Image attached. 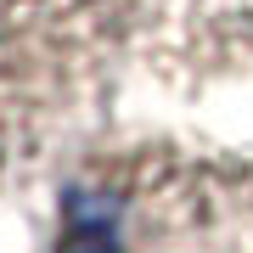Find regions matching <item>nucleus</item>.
<instances>
[{
    "instance_id": "f257e3e1",
    "label": "nucleus",
    "mask_w": 253,
    "mask_h": 253,
    "mask_svg": "<svg viewBox=\"0 0 253 253\" xmlns=\"http://www.w3.org/2000/svg\"><path fill=\"white\" fill-rule=\"evenodd\" d=\"M51 253H253V158L186 135L101 141L56 191Z\"/></svg>"
},
{
    "instance_id": "f03ea898",
    "label": "nucleus",
    "mask_w": 253,
    "mask_h": 253,
    "mask_svg": "<svg viewBox=\"0 0 253 253\" xmlns=\"http://www.w3.org/2000/svg\"><path fill=\"white\" fill-rule=\"evenodd\" d=\"M141 0H0V197L90 124L141 40Z\"/></svg>"
},
{
    "instance_id": "7ed1b4c3",
    "label": "nucleus",
    "mask_w": 253,
    "mask_h": 253,
    "mask_svg": "<svg viewBox=\"0 0 253 253\" xmlns=\"http://www.w3.org/2000/svg\"><path fill=\"white\" fill-rule=\"evenodd\" d=\"M146 73L174 96H203L253 73V0H158L135 40Z\"/></svg>"
}]
</instances>
